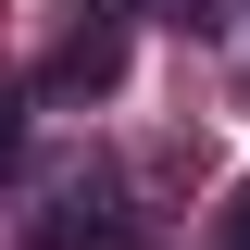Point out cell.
<instances>
[{
	"label": "cell",
	"mask_w": 250,
	"mask_h": 250,
	"mask_svg": "<svg viewBox=\"0 0 250 250\" xmlns=\"http://www.w3.org/2000/svg\"><path fill=\"white\" fill-rule=\"evenodd\" d=\"M125 88V0H62V38L38 62V100H113Z\"/></svg>",
	"instance_id": "cell-1"
},
{
	"label": "cell",
	"mask_w": 250,
	"mask_h": 250,
	"mask_svg": "<svg viewBox=\"0 0 250 250\" xmlns=\"http://www.w3.org/2000/svg\"><path fill=\"white\" fill-rule=\"evenodd\" d=\"M38 250H138L125 188H113V175H62V188H50V225H38Z\"/></svg>",
	"instance_id": "cell-2"
},
{
	"label": "cell",
	"mask_w": 250,
	"mask_h": 250,
	"mask_svg": "<svg viewBox=\"0 0 250 250\" xmlns=\"http://www.w3.org/2000/svg\"><path fill=\"white\" fill-rule=\"evenodd\" d=\"M25 163V75H0V175Z\"/></svg>",
	"instance_id": "cell-3"
},
{
	"label": "cell",
	"mask_w": 250,
	"mask_h": 250,
	"mask_svg": "<svg viewBox=\"0 0 250 250\" xmlns=\"http://www.w3.org/2000/svg\"><path fill=\"white\" fill-rule=\"evenodd\" d=\"M225 250H250V200H238V213H225Z\"/></svg>",
	"instance_id": "cell-4"
}]
</instances>
